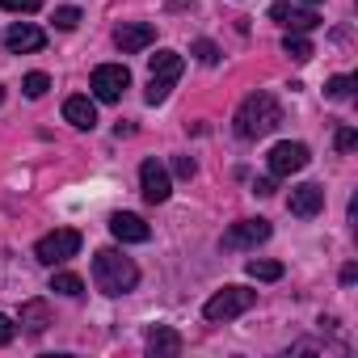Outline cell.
<instances>
[{"label":"cell","instance_id":"1","mask_svg":"<svg viewBox=\"0 0 358 358\" xmlns=\"http://www.w3.org/2000/svg\"><path fill=\"white\" fill-rule=\"evenodd\" d=\"M278 122H282V106H278V97L266 93V89L249 93V97L241 101L236 118H232V127H236L241 139H262V135H270Z\"/></svg>","mask_w":358,"mask_h":358},{"label":"cell","instance_id":"2","mask_svg":"<svg viewBox=\"0 0 358 358\" xmlns=\"http://www.w3.org/2000/svg\"><path fill=\"white\" fill-rule=\"evenodd\" d=\"M93 282H97L101 295H127L139 282V266L118 249H101L93 257Z\"/></svg>","mask_w":358,"mask_h":358},{"label":"cell","instance_id":"3","mask_svg":"<svg viewBox=\"0 0 358 358\" xmlns=\"http://www.w3.org/2000/svg\"><path fill=\"white\" fill-rule=\"evenodd\" d=\"M182 68H186V59L177 55V51H156L152 55V80L143 89V101L148 106H160L169 97V89L177 85V76H182Z\"/></svg>","mask_w":358,"mask_h":358},{"label":"cell","instance_id":"4","mask_svg":"<svg viewBox=\"0 0 358 358\" xmlns=\"http://www.w3.org/2000/svg\"><path fill=\"white\" fill-rule=\"evenodd\" d=\"M253 303H257V291H249V287H224V291H215V295L207 299L203 316H207L211 324H224V320L245 316Z\"/></svg>","mask_w":358,"mask_h":358},{"label":"cell","instance_id":"5","mask_svg":"<svg viewBox=\"0 0 358 358\" xmlns=\"http://www.w3.org/2000/svg\"><path fill=\"white\" fill-rule=\"evenodd\" d=\"M80 253V232L76 228H59V232H47L38 245H34V257L43 266H64L68 257Z\"/></svg>","mask_w":358,"mask_h":358},{"label":"cell","instance_id":"6","mask_svg":"<svg viewBox=\"0 0 358 358\" xmlns=\"http://www.w3.org/2000/svg\"><path fill=\"white\" fill-rule=\"evenodd\" d=\"M127 89H131V72L122 64H101L93 72V97L97 101H118Z\"/></svg>","mask_w":358,"mask_h":358},{"label":"cell","instance_id":"7","mask_svg":"<svg viewBox=\"0 0 358 358\" xmlns=\"http://www.w3.org/2000/svg\"><path fill=\"white\" fill-rule=\"evenodd\" d=\"M270 232H274L270 220H241L224 232V249H257L270 241Z\"/></svg>","mask_w":358,"mask_h":358},{"label":"cell","instance_id":"8","mask_svg":"<svg viewBox=\"0 0 358 358\" xmlns=\"http://www.w3.org/2000/svg\"><path fill=\"white\" fill-rule=\"evenodd\" d=\"M139 186H143V199L156 207V203H169L173 194V182H169V169L160 160H143L139 164Z\"/></svg>","mask_w":358,"mask_h":358},{"label":"cell","instance_id":"9","mask_svg":"<svg viewBox=\"0 0 358 358\" xmlns=\"http://www.w3.org/2000/svg\"><path fill=\"white\" fill-rule=\"evenodd\" d=\"M312 160V152H308V143H274L270 148V173L274 177H291V173H299L303 164Z\"/></svg>","mask_w":358,"mask_h":358},{"label":"cell","instance_id":"10","mask_svg":"<svg viewBox=\"0 0 358 358\" xmlns=\"http://www.w3.org/2000/svg\"><path fill=\"white\" fill-rule=\"evenodd\" d=\"M156 43V26H148V22H122L118 30H114V47L122 51V55H139V51H148Z\"/></svg>","mask_w":358,"mask_h":358},{"label":"cell","instance_id":"11","mask_svg":"<svg viewBox=\"0 0 358 358\" xmlns=\"http://www.w3.org/2000/svg\"><path fill=\"white\" fill-rule=\"evenodd\" d=\"M110 236L122 241V245H143V241H152V228H148L139 215L118 211V215H110Z\"/></svg>","mask_w":358,"mask_h":358},{"label":"cell","instance_id":"12","mask_svg":"<svg viewBox=\"0 0 358 358\" xmlns=\"http://www.w3.org/2000/svg\"><path fill=\"white\" fill-rule=\"evenodd\" d=\"M270 17H274V22H282L287 30H299V34H308V30H316V26H320V13H316V9H291L287 0L270 5Z\"/></svg>","mask_w":358,"mask_h":358},{"label":"cell","instance_id":"13","mask_svg":"<svg viewBox=\"0 0 358 358\" xmlns=\"http://www.w3.org/2000/svg\"><path fill=\"white\" fill-rule=\"evenodd\" d=\"M43 43H47V34H43L38 26H30V22H13V26H9V34H5V47H9L13 55L43 51Z\"/></svg>","mask_w":358,"mask_h":358},{"label":"cell","instance_id":"14","mask_svg":"<svg viewBox=\"0 0 358 358\" xmlns=\"http://www.w3.org/2000/svg\"><path fill=\"white\" fill-rule=\"evenodd\" d=\"M324 211V190L320 186H295L291 190V215H299V220H312V215H320Z\"/></svg>","mask_w":358,"mask_h":358},{"label":"cell","instance_id":"15","mask_svg":"<svg viewBox=\"0 0 358 358\" xmlns=\"http://www.w3.org/2000/svg\"><path fill=\"white\" fill-rule=\"evenodd\" d=\"M64 118L76 127V131H93L97 127V106L89 97H68L64 101Z\"/></svg>","mask_w":358,"mask_h":358},{"label":"cell","instance_id":"16","mask_svg":"<svg viewBox=\"0 0 358 358\" xmlns=\"http://www.w3.org/2000/svg\"><path fill=\"white\" fill-rule=\"evenodd\" d=\"M148 354H156V358H173V354H182V333L156 324V329L148 333Z\"/></svg>","mask_w":358,"mask_h":358},{"label":"cell","instance_id":"17","mask_svg":"<svg viewBox=\"0 0 358 358\" xmlns=\"http://www.w3.org/2000/svg\"><path fill=\"white\" fill-rule=\"evenodd\" d=\"M47 324H51L47 299H26V303H22V329H26V333H43Z\"/></svg>","mask_w":358,"mask_h":358},{"label":"cell","instance_id":"18","mask_svg":"<svg viewBox=\"0 0 358 358\" xmlns=\"http://www.w3.org/2000/svg\"><path fill=\"white\" fill-rule=\"evenodd\" d=\"M282 51H287L291 59H299V64H308V59L316 55V51H312V43H308L299 30H287V38H282Z\"/></svg>","mask_w":358,"mask_h":358},{"label":"cell","instance_id":"19","mask_svg":"<svg viewBox=\"0 0 358 358\" xmlns=\"http://www.w3.org/2000/svg\"><path fill=\"white\" fill-rule=\"evenodd\" d=\"M245 270H249V278H257V282H278V278H282V266H278V262H257V257H253Z\"/></svg>","mask_w":358,"mask_h":358},{"label":"cell","instance_id":"20","mask_svg":"<svg viewBox=\"0 0 358 358\" xmlns=\"http://www.w3.org/2000/svg\"><path fill=\"white\" fill-rule=\"evenodd\" d=\"M51 291H59V295H85V282L76 278V274H68V270H55V278H51Z\"/></svg>","mask_w":358,"mask_h":358},{"label":"cell","instance_id":"21","mask_svg":"<svg viewBox=\"0 0 358 358\" xmlns=\"http://www.w3.org/2000/svg\"><path fill=\"white\" fill-rule=\"evenodd\" d=\"M350 93H354V76H333L324 85V97L329 101H350Z\"/></svg>","mask_w":358,"mask_h":358},{"label":"cell","instance_id":"22","mask_svg":"<svg viewBox=\"0 0 358 358\" xmlns=\"http://www.w3.org/2000/svg\"><path fill=\"white\" fill-rule=\"evenodd\" d=\"M190 55H194L199 64H207V68H215V64H220V47H215L211 38H199V43L190 47Z\"/></svg>","mask_w":358,"mask_h":358},{"label":"cell","instance_id":"23","mask_svg":"<svg viewBox=\"0 0 358 358\" xmlns=\"http://www.w3.org/2000/svg\"><path fill=\"white\" fill-rule=\"evenodd\" d=\"M22 89H26V97H43V93L51 89V76H47V72H30V76L22 80Z\"/></svg>","mask_w":358,"mask_h":358},{"label":"cell","instance_id":"24","mask_svg":"<svg viewBox=\"0 0 358 358\" xmlns=\"http://www.w3.org/2000/svg\"><path fill=\"white\" fill-rule=\"evenodd\" d=\"M55 26H59V30H76V26H80V9H76V5L55 9Z\"/></svg>","mask_w":358,"mask_h":358},{"label":"cell","instance_id":"25","mask_svg":"<svg viewBox=\"0 0 358 358\" xmlns=\"http://www.w3.org/2000/svg\"><path fill=\"white\" fill-rule=\"evenodd\" d=\"M0 9H9V13H38L43 0H0Z\"/></svg>","mask_w":358,"mask_h":358},{"label":"cell","instance_id":"26","mask_svg":"<svg viewBox=\"0 0 358 358\" xmlns=\"http://www.w3.org/2000/svg\"><path fill=\"white\" fill-rule=\"evenodd\" d=\"M173 173H177V177H186V182H190V177L199 173V164H194L190 156H177V160H173Z\"/></svg>","mask_w":358,"mask_h":358},{"label":"cell","instance_id":"27","mask_svg":"<svg viewBox=\"0 0 358 358\" xmlns=\"http://www.w3.org/2000/svg\"><path fill=\"white\" fill-rule=\"evenodd\" d=\"M333 143H337V152H354V143H358V135H354V131H350V127H341V131H337V139H333Z\"/></svg>","mask_w":358,"mask_h":358},{"label":"cell","instance_id":"28","mask_svg":"<svg viewBox=\"0 0 358 358\" xmlns=\"http://www.w3.org/2000/svg\"><path fill=\"white\" fill-rule=\"evenodd\" d=\"M13 333H17V329H13V320L0 312V345H9V341H13Z\"/></svg>","mask_w":358,"mask_h":358},{"label":"cell","instance_id":"29","mask_svg":"<svg viewBox=\"0 0 358 358\" xmlns=\"http://www.w3.org/2000/svg\"><path fill=\"white\" fill-rule=\"evenodd\" d=\"M253 194L270 199V194H274V177H257V182H253Z\"/></svg>","mask_w":358,"mask_h":358},{"label":"cell","instance_id":"30","mask_svg":"<svg viewBox=\"0 0 358 358\" xmlns=\"http://www.w3.org/2000/svg\"><path fill=\"white\" fill-rule=\"evenodd\" d=\"M303 5H308V9H316V5H320V0H303Z\"/></svg>","mask_w":358,"mask_h":358},{"label":"cell","instance_id":"31","mask_svg":"<svg viewBox=\"0 0 358 358\" xmlns=\"http://www.w3.org/2000/svg\"><path fill=\"white\" fill-rule=\"evenodd\" d=\"M0 101H5V89H0Z\"/></svg>","mask_w":358,"mask_h":358}]
</instances>
